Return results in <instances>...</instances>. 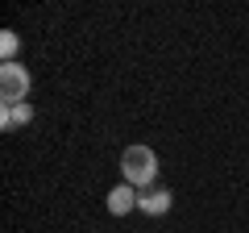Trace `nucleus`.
<instances>
[{
    "label": "nucleus",
    "instance_id": "3",
    "mask_svg": "<svg viewBox=\"0 0 249 233\" xmlns=\"http://www.w3.org/2000/svg\"><path fill=\"white\" fill-rule=\"evenodd\" d=\"M170 204H175V196H170V188H145L142 196H137V208H142L145 216H166Z\"/></svg>",
    "mask_w": 249,
    "mask_h": 233
},
{
    "label": "nucleus",
    "instance_id": "5",
    "mask_svg": "<svg viewBox=\"0 0 249 233\" xmlns=\"http://www.w3.org/2000/svg\"><path fill=\"white\" fill-rule=\"evenodd\" d=\"M29 121H34V108H29L25 100H21V104H0V129H4V134L29 125Z\"/></svg>",
    "mask_w": 249,
    "mask_h": 233
},
{
    "label": "nucleus",
    "instance_id": "6",
    "mask_svg": "<svg viewBox=\"0 0 249 233\" xmlns=\"http://www.w3.org/2000/svg\"><path fill=\"white\" fill-rule=\"evenodd\" d=\"M17 46H21V38L13 34V29H4V34H0V54H4V63H13V54H17Z\"/></svg>",
    "mask_w": 249,
    "mask_h": 233
},
{
    "label": "nucleus",
    "instance_id": "4",
    "mask_svg": "<svg viewBox=\"0 0 249 233\" xmlns=\"http://www.w3.org/2000/svg\"><path fill=\"white\" fill-rule=\"evenodd\" d=\"M137 196H142V192H137L133 183H116V188L108 192V213L112 216H129L137 208Z\"/></svg>",
    "mask_w": 249,
    "mask_h": 233
},
{
    "label": "nucleus",
    "instance_id": "1",
    "mask_svg": "<svg viewBox=\"0 0 249 233\" xmlns=\"http://www.w3.org/2000/svg\"><path fill=\"white\" fill-rule=\"evenodd\" d=\"M121 175H124V183H133L137 192H145L154 179H158V150L145 146V142L124 146V154H121Z\"/></svg>",
    "mask_w": 249,
    "mask_h": 233
},
{
    "label": "nucleus",
    "instance_id": "2",
    "mask_svg": "<svg viewBox=\"0 0 249 233\" xmlns=\"http://www.w3.org/2000/svg\"><path fill=\"white\" fill-rule=\"evenodd\" d=\"M29 96V71L21 63L0 67V104H21Z\"/></svg>",
    "mask_w": 249,
    "mask_h": 233
}]
</instances>
